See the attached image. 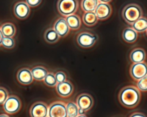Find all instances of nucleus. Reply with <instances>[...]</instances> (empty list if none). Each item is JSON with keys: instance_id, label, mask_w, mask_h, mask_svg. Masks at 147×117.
<instances>
[{"instance_id": "cd10ccee", "label": "nucleus", "mask_w": 147, "mask_h": 117, "mask_svg": "<svg viewBox=\"0 0 147 117\" xmlns=\"http://www.w3.org/2000/svg\"><path fill=\"white\" fill-rule=\"evenodd\" d=\"M9 97L8 92L4 87H0V105H3Z\"/></svg>"}, {"instance_id": "b1692460", "label": "nucleus", "mask_w": 147, "mask_h": 117, "mask_svg": "<svg viewBox=\"0 0 147 117\" xmlns=\"http://www.w3.org/2000/svg\"><path fill=\"white\" fill-rule=\"evenodd\" d=\"M68 117H76L79 115V107L76 103L69 102L66 104Z\"/></svg>"}, {"instance_id": "bb28decb", "label": "nucleus", "mask_w": 147, "mask_h": 117, "mask_svg": "<svg viewBox=\"0 0 147 117\" xmlns=\"http://www.w3.org/2000/svg\"><path fill=\"white\" fill-rule=\"evenodd\" d=\"M138 88L142 91H147V75L137 82Z\"/></svg>"}, {"instance_id": "9d476101", "label": "nucleus", "mask_w": 147, "mask_h": 117, "mask_svg": "<svg viewBox=\"0 0 147 117\" xmlns=\"http://www.w3.org/2000/svg\"><path fill=\"white\" fill-rule=\"evenodd\" d=\"M76 104L79 108L83 109L86 112L92 108L94 104V100L90 95L82 93L77 98Z\"/></svg>"}, {"instance_id": "f8f14e48", "label": "nucleus", "mask_w": 147, "mask_h": 117, "mask_svg": "<svg viewBox=\"0 0 147 117\" xmlns=\"http://www.w3.org/2000/svg\"><path fill=\"white\" fill-rule=\"evenodd\" d=\"M95 13L98 19L103 20L109 18L111 14V7L107 3L100 2L98 3Z\"/></svg>"}, {"instance_id": "2eb2a0df", "label": "nucleus", "mask_w": 147, "mask_h": 117, "mask_svg": "<svg viewBox=\"0 0 147 117\" xmlns=\"http://www.w3.org/2000/svg\"><path fill=\"white\" fill-rule=\"evenodd\" d=\"M145 57V52L142 48H136L133 49L130 54V58L133 63L144 62Z\"/></svg>"}, {"instance_id": "7ed1b4c3", "label": "nucleus", "mask_w": 147, "mask_h": 117, "mask_svg": "<svg viewBox=\"0 0 147 117\" xmlns=\"http://www.w3.org/2000/svg\"><path fill=\"white\" fill-rule=\"evenodd\" d=\"M78 7L77 0H59L57 3L59 12L65 17L74 14L76 11Z\"/></svg>"}, {"instance_id": "a878e982", "label": "nucleus", "mask_w": 147, "mask_h": 117, "mask_svg": "<svg viewBox=\"0 0 147 117\" xmlns=\"http://www.w3.org/2000/svg\"><path fill=\"white\" fill-rule=\"evenodd\" d=\"M1 45L6 49H11L15 45V41L12 37H4Z\"/></svg>"}, {"instance_id": "9b49d317", "label": "nucleus", "mask_w": 147, "mask_h": 117, "mask_svg": "<svg viewBox=\"0 0 147 117\" xmlns=\"http://www.w3.org/2000/svg\"><path fill=\"white\" fill-rule=\"evenodd\" d=\"M56 89L59 95L63 98H67L72 94L74 87L70 81L65 80L61 83H58L56 85Z\"/></svg>"}, {"instance_id": "6e6552de", "label": "nucleus", "mask_w": 147, "mask_h": 117, "mask_svg": "<svg viewBox=\"0 0 147 117\" xmlns=\"http://www.w3.org/2000/svg\"><path fill=\"white\" fill-rule=\"evenodd\" d=\"M131 76L136 80H139L147 75V64L144 62L134 63L130 67Z\"/></svg>"}, {"instance_id": "39448f33", "label": "nucleus", "mask_w": 147, "mask_h": 117, "mask_svg": "<svg viewBox=\"0 0 147 117\" xmlns=\"http://www.w3.org/2000/svg\"><path fill=\"white\" fill-rule=\"evenodd\" d=\"M48 116L49 117H68L66 104L60 101L52 103L48 107Z\"/></svg>"}, {"instance_id": "4be33fe9", "label": "nucleus", "mask_w": 147, "mask_h": 117, "mask_svg": "<svg viewBox=\"0 0 147 117\" xmlns=\"http://www.w3.org/2000/svg\"><path fill=\"white\" fill-rule=\"evenodd\" d=\"M98 21V18L94 11L86 12L83 16V21L87 26H91L94 25Z\"/></svg>"}, {"instance_id": "7c9ffc66", "label": "nucleus", "mask_w": 147, "mask_h": 117, "mask_svg": "<svg viewBox=\"0 0 147 117\" xmlns=\"http://www.w3.org/2000/svg\"><path fill=\"white\" fill-rule=\"evenodd\" d=\"M129 117H146L144 114L141 112H134L130 115Z\"/></svg>"}, {"instance_id": "f704fd0d", "label": "nucleus", "mask_w": 147, "mask_h": 117, "mask_svg": "<svg viewBox=\"0 0 147 117\" xmlns=\"http://www.w3.org/2000/svg\"><path fill=\"white\" fill-rule=\"evenodd\" d=\"M0 117H9V116L5 114H0Z\"/></svg>"}, {"instance_id": "72a5a7b5", "label": "nucleus", "mask_w": 147, "mask_h": 117, "mask_svg": "<svg viewBox=\"0 0 147 117\" xmlns=\"http://www.w3.org/2000/svg\"><path fill=\"white\" fill-rule=\"evenodd\" d=\"M100 2H103V3H108L109 2H110L111 0H99Z\"/></svg>"}, {"instance_id": "ddd939ff", "label": "nucleus", "mask_w": 147, "mask_h": 117, "mask_svg": "<svg viewBox=\"0 0 147 117\" xmlns=\"http://www.w3.org/2000/svg\"><path fill=\"white\" fill-rule=\"evenodd\" d=\"M53 29L57 32L60 37H64L69 33V28L67 24L65 18L63 17L59 18L55 22Z\"/></svg>"}, {"instance_id": "6ab92c4d", "label": "nucleus", "mask_w": 147, "mask_h": 117, "mask_svg": "<svg viewBox=\"0 0 147 117\" xmlns=\"http://www.w3.org/2000/svg\"><path fill=\"white\" fill-rule=\"evenodd\" d=\"M44 37L47 42L54 44L58 41L60 36L53 28H49L45 32Z\"/></svg>"}, {"instance_id": "f257e3e1", "label": "nucleus", "mask_w": 147, "mask_h": 117, "mask_svg": "<svg viewBox=\"0 0 147 117\" xmlns=\"http://www.w3.org/2000/svg\"><path fill=\"white\" fill-rule=\"evenodd\" d=\"M141 95L136 87L129 85L123 88L119 92L118 99L121 104L127 108H133L140 102Z\"/></svg>"}, {"instance_id": "393cba45", "label": "nucleus", "mask_w": 147, "mask_h": 117, "mask_svg": "<svg viewBox=\"0 0 147 117\" xmlns=\"http://www.w3.org/2000/svg\"><path fill=\"white\" fill-rule=\"evenodd\" d=\"M44 83L48 87H53L57 85V82L55 75L52 72H48L45 77L44 79Z\"/></svg>"}, {"instance_id": "423d86ee", "label": "nucleus", "mask_w": 147, "mask_h": 117, "mask_svg": "<svg viewBox=\"0 0 147 117\" xmlns=\"http://www.w3.org/2000/svg\"><path fill=\"white\" fill-rule=\"evenodd\" d=\"M98 37L88 32H82L77 37V42L83 48H90L94 45Z\"/></svg>"}, {"instance_id": "2f4dec72", "label": "nucleus", "mask_w": 147, "mask_h": 117, "mask_svg": "<svg viewBox=\"0 0 147 117\" xmlns=\"http://www.w3.org/2000/svg\"><path fill=\"white\" fill-rule=\"evenodd\" d=\"M4 37V36L2 32V30H1V29L0 28V45H2V40H3V38Z\"/></svg>"}, {"instance_id": "e433bc0d", "label": "nucleus", "mask_w": 147, "mask_h": 117, "mask_svg": "<svg viewBox=\"0 0 147 117\" xmlns=\"http://www.w3.org/2000/svg\"><path fill=\"white\" fill-rule=\"evenodd\" d=\"M146 34H147V30H146Z\"/></svg>"}, {"instance_id": "4468645a", "label": "nucleus", "mask_w": 147, "mask_h": 117, "mask_svg": "<svg viewBox=\"0 0 147 117\" xmlns=\"http://www.w3.org/2000/svg\"><path fill=\"white\" fill-rule=\"evenodd\" d=\"M17 78L19 83L23 85L30 84L33 80L31 71L28 68L20 69L17 72Z\"/></svg>"}, {"instance_id": "473e14b6", "label": "nucleus", "mask_w": 147, "mask_h": 117, "mask_svg": "<svg viewBox=\"0 0 147 117\" xmlns=\"http://www.w3.org/2000/svg\"><path fill=\"white\" fill-rule=\"evenodd\" d=\"M85 111L83 110V109H81V108H79V111H78V112H79V115H84L85 114Z\"/></svg>"}, {"instance_id": "f3484780", "label": "nucleus", "mask_w": 147, "mask_h": 117, "mask_svg": "<svg viewBox=\"0 0 147 117\" xmlns=\"http://www.w3.org/2000/svg\"><path fill=\"white\" fill-rule=\"evenodd\" d=\"M67 24L69 29L72 30L78 29L81 25V21L80 17L75 14L67 16L65 18Z\"/></svg>"}, {"instance_id": "c9c22d12", "label": "nucleus", "mask_w": 147, "mask_h": 117, "mask_svg": "<svg viewBox=\"0 0 147 117\" xmlns=\"http://www.w3.org/2000/svg\"><path fill=\"white\" fill-rule=\"evenodd\" d=\"M76 117H87V116L86 115H79L78 116H76Z\"/></svg>"}, {"instance_id": "1a4fd4ad", "label": "nucleus", "mask_w": 147, "mask_h": 117, "mask_svg": "<svg viewBox=\"0 0 147 117\" xmlns=\"http://www.w3.org/2000/svg\"><path fill=\"white\" fill-rule=\"evenodd\" d=\"M13 11L15 16L21 20L26 18L30 12V6L26 2L20 1L17 2L14 6Z\"/></svg>"}, {"instance_id": "c85d7f7f", "label": "nucleus", "mask_w": 147, "mask_h": 117, "mask_svg": "<svg viewBox=\"0 0 147 117\" xmlns=\"http://www.w3.org/2000/svg\"><path fill=\"white\" fill-rule=\"evenodd\" d=\"M55 75L57 83L63 82L67 79V76L65 73L62 71H59L56 72Z\"/></svg>"}, {"instance_id": "0eeeda50", "label": "nucleus", "mask_w": 147, "mask_h": 117, "mask_svg": "<svg viewBox=\"0 0 147 117\" xmlns=\"http://www.w3.org/2000/svg\"><path fill=\"white\" fill-rule=\"evenodd\" d=\"M29 114L31 117H46L48 115V107L42 102L34 103L31 106Z\"/></svg>"}, {"instance_id": "dca6fc26", "label": "nucleus", "mask_w": 147, "mask_h": 117, "mask_svg": "<svg viewBox=\"0 0 147 117\" xmlns=\"http://www.w3.org/2000/svg\"><path fill=\"white\" fill-rule=\"evenodd\" d=\"M31 72L33 79L37 81H41L44 80L48 73L47 69L44 67L41 66H37L33 67L31 70Z\"/></svg>"}, {"instance_id": "412c9836", "label": "nucleus", "mask_w": 147, "mask_h": 117, "mask_svg": "<svg viewBox=\"0 0 147 117\" xmlns=\"http://www.w3.org/2000/svg\"><path fill=\"white\" fill-rule=\"evenodd\" d=\"M1 29L4 37H12L16 33V28L12 23H5L2 25Z\"/></svg>"}, {"instance_id": "c756f323", "label": "nucleus", "mask_w": 147, "mask_h": 117, "mask_svg": "<svg viewBox=\"0 0 147 117\" xmlns=\"http://www.w3.org/2000/svg\"><path fill=\"white\" fill-rule=\"evenodd\" d=\"M41 1L42 0H25L26 3L32 7H34L38 6L41 3Z\"/></svg>"}, {"instance_id": "5701e85b", "label": "nucleus", "mask_w": 147, "mask_h": 117, "mask_svg": "<svg viewBox=\"0 0 147 117\" xmlns=\"http://www.w3.org/2000/svg\"><path fill=\"white\" fill-rule=\"evenodd\" d=\"M132 26L136 32H144L147 30V19L145 17H141L132 24Z\"/></svg>"}, {"instance_id": "aec40b11", "label": "nucleus", "mask_w": 147, "mask_h": 117, "mask_svg": "<svg viewBox=\"0 0 147 117\" xmlns=\"http://www.w3.org/2000/svg\"><path fill=\"white\" fill-rule=\"evenodd\" d=\"M98 3V0H82L81 7L85 12H93L95 11Z\"/></svg>"}, {"instance_id": "f03ea898", "label": "nucleus", "mask_w": 147, "mask_h": 117, "mask_svg": "<svg viewBox=\"0 0 147 117\" xmlns=\"http://www.w3.org/2000/svg\"><path fill=\"white\" fill-rule=\"evenodd\" d=\"M122 15L126 22L133 24L142 17V11L138 5L134 3H130L123 8Z\"/></svg>"}, {"instance_id": "a211bd4d", "label": "nucleus", "mask_w": 147, "mask_h": 117, "mask_svg": "<svg viewBox=\"0 0 147 117\" xmlns=\"http://www.w3.org/2000/svg\"><path fill=\"white\" fill-rule=\"evenodd\" d=\"M138 35L137 32L130 28L125 29L122 33V38L127 42L132 43L136 41Z\"/></svg>"}, {"instance_id": "4c0bfd02", "label": "nucleus", "mask_w": 147, "mask_h": 117, "mask_svg": "<svg viewBox=\"0 0 147 117\" xmlns=\"http://www.w3.org/2000/svg\"><path fill=\"white\" fill-rule=\"evenodd\" d=\"M46 117H49V116H46Z\"/></svg>"}, {"instance_id": "20e7f679", "label": "nucleus", "mask_w": 147, "mask_h": 117, "mask_svg": "<svg viewBox=\"0 0 147 117\" xmlns=\"http://www.w3.org/2000/svg\"><path fill=\"white\" fill-rule=\"evenodd\" d=\"M3 108L7 114H16L21 108V102L17 96L10 95L3 104Z\"/></svg>"}]
</instances>
